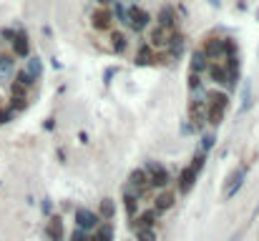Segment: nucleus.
<instances>
[{
    "label": "nucleus",
    "instance_id": "obj_1",
    "mask_svg": "<svg viewBox=\"0 0 259 241\" xmlns=\"http://www.w3.org/2000/svg\"><path fill=\"white\" fill-rule=\"evenodd\" d=\"M226 108H229V96L221 93V91H211L206 96V121L211 126H219L226 116Z\"/></svg>",
    "mask_w": 259,
    "mask_h": 241
},
{
    "label": "nucleus",
    "instance_id": "obj_2",
    "mask_svg": "<svg viewBox=\"0 0 259 241\" xmlns=\"http://www.w3.org/2000/svg\"><path fill=\"white\" fill-rule=\"evenodd\" d=\"M206 71H209V76H211V81H214V83H219V86H226V88H234V86H236V76H231L221 61H214V63H209V68H206Z\"/></svg>",
    "mask_w": 259,
    "mask_h": 241
},
{
    "label": "nucleus",
    "instance_id": "obj_3",
    "mask_svg": "<svg viewBox=\"0 0 259 241\" xmlns=\"http://www.w3.org/2000/svg\"><path fill=\"white\" fill-rule=\"evenodd\" d=\"M201 53L209 58V63H214V61H224V56H226V41H224V38H206Z\"/></svg>",
    "mask_w": 259,
    "mask_h": 241
},
{
    "label": "nucleus",
    "instance_id": "obj_4",
    "mask_svg": "<svg viewBox=\"0 0 259 241\" xmlns=\"http://www.w3.org/2000/svg\"><path fill=\"white\" fill-rule=\"evenodd\" d=\"M146 173H149V178H151V186H156V188H166V186L171 183L169 171H166L159 161H151L149 168H146Z\"/></svg>",
    "mask_w": 259,
    "mask_h": 241
},
{
    "label": "nucleus",
    "instance_id": "obj_5",
    "mask_svg": "<svg viewBox=\"0 0 259 241\" xmlns=\"http://www.w3.org/2000/svg\"><path fill=\"white\" fill-rule=\"evenodd\" d=\"M128 183H131V188L136 191V196L149 193V191L154 188V186H151V178H149V173H146V168H136V171H131Z\"/></svg>",
    "mask_w": 259,
    "mask_h": 241
},
{
    "label": "nucleus",
    "instance_id": "obj_6",
    "mask_svg": "<svg viewBox=\"0 0 259 241\" xmlns=\"http://www.w3.org/2000/svg\"><path fill=\"white\" fill-rule=\"evenodd\" d=\"M189 121H191L194 128H204V123H206V101L194 98L189 103Z\"/></svg>",
    "mask_w": 259,
    "mask_h": 241
},
{
    "label": "nucleus",
    "instance_id": "obj_7",
    "mask_svg": "<svg viewBox=\"0 0 259 241\" xmlns=\"http://www.w3.org/2000/svg\"><path fill=\"white\" fill-rule=\"evenodd\" d=\"M73 218H76V226H78L81 231H86V228H96V226L101 223V216H98L96 211H91V208H76Z\"/></svg>",
    "mask_w": 259,
    "mask_h": 241
},
{
    "label": "nucleus",
    "instance_id": "obj_8",
    "mask_svg": "<svg viewBox=\"0 0 259 241\" xmlns=\"http://www.w3.org/2000/svg\"><path fill=\"white\" fill-rule=\"evenodd\" d=\"M171 38H174V31H169V28H164V26L156 23L151 28V33H149V46L151 48H164V46L171 43Z\"/></svg>",
    "mask_w": 259,
    "mask_h": 241
},
{
    "label": "nucleus",
    "instance_id": "obj_9",
    "mask_svg": "<svg viewBox=\"0 0 259 241\" xmlns=\"http://www.w3.org/2000/svg\"><path fill=\"white\" fill-rule=\"evenodd\" d=\"M244 176H246V168H244V166L234 168V171L226 176V181H224V198H231V196L239 191V186H241Z\"/></svg>",
    "mask_w": 259,
    "mask_h": 241
},
{
    "label": "nucleus",
    "instance_id": "obj_10",
    "mask_svg": "<svg viewBox=\"0 0 259 241\" xmlns=\"http://www.w3.org/2000/svg\"><path fill=\"white\" fill-rule=\"evenodd\" d=\"M91 23H93L96 31H111L113 28V13L108 8H98V11H93Z\"/></svg>",
    "mask_w": 259,
    "mask_h": 241
},
{
    "label": "nucleus",
    "instance_id": "obj_11",
    "mask_svg": "<svg viewBox=\"0 0 259 241\" xmlns=\"http://www.w3.org/2000/svg\"><path fill=\"white\" fill-rule=\"evenodd\" d=\"M196 171L191 168V166H186V168H181V173H179V178H176V186H179V193H189L191 188H194V183H196Z\"/></svg>",
    "mask_w": 259,
    "mask_h": 241
},
{
    "label": "nucleus",
    "instance_id": "obj_12",
    "mask_svg": "<svg viewBox=\"0 0 259 241\" xmlns=\"http://www.w3.org/2000/svg\"><path fill=\"white\" fill-rule=\"evenodd\" d=\"M149 21H151V18H149L146 11H141V8H136V6L128 8V26H131L134 31H144V28L149 26Z\"/></svg>",
    "mask_w": 259,
    "mask_h": 241
},
{
    "label": "nucleus",
    "instance_id": "obj_13",
    "mask_svg": "<svg viewBox=\"0 0 259 241\" xmlns=\"http://www.w3.org/2000/svg\"><path fill=\"white\" fill-rule=\"evenodd\" d=\"M174 201H176V193L174 191H161L159 196H156V201H154V211L159 213V211H169L171 206H174Z\"/></svg>",
    "mask_w": 259,
    "mask_h": 241
},
{
    "label": "nucleus",
    "instance_id": "obj_14",
    "mask_svg": "<svg viewBox=\"0 0 259 241\" xmlns=\"http://www.w3.org/2000/svg\"><path fill=\"white\" fill-rule=\"evenodd\" d=\"M11 46H13V53H16L18 58H26V56L31 53L28 38H26L23 33H16V36H13V41H11Z\"/></svg>",
    "mask_w": 259,
    "mask_h": 241
},
{
    "label": "nucleus",
    "instance_id": "obj_15",
    "mask_svg": "<svg viewBox=\"0 0 259 241\" xmlns=\"http://www.w3.org/2000/svg\"><path fill=\"white\" fill-rule=\"evenodd\" d=\"M88 241H113V223H98L96 228H93V236L88 238Z\"/></svg>",
    "mask_w": 259,
    "mask_h": 241
},
{
    "label": "nucleus",
    "instance_id": "obj_16",
    "mask_svg": "<svg viewBox=\"0 0 259 241\" xmlns=\"http://www.w3.org/2000/svg\"><path fill=\"white\" fill-rule=\"evenodd\" d=\"M159 26H164V28H169V31H176L179 18H176L174 8H161V13H159Z\"/></svg>",
    "mask_w": 259,
    "mask_h": 241
},
{
    "label": "nucleus",
    "instance_id": "obj_17",
    "mask_svg": "<svg viewBox=\"0 0 259 241\" xmlns=\"http://www.w3.org/2000/svg\"><path fill=\"white\" fill-rule=\"evenodd\" d=\"M154 221H156V211H144L141 216L134 218V231H141V228H154Z\"/></svg>",
    "mask_w": 259,
    "mask_h": 241
},
{
    "label": "nucleus",
    "instance_id": "obj_18",
    "mask_svg": "<svg viewBox=\"0 0 259 241\" xmlns=\"http://www.w3.org/2000/svg\"><path fill=\"white\" fill-rule=\"evenodd\" d=\"M48 236H51V241H63V221L58 218V216H53L51 221H48Z\"/></svg>",
    "mask_w": 259,
    "mask_h": 241
},
{
    "label": "nucleus",
    "instance_id": "obj_19",
    "mask_svg": "<svg viewBox=\"0 0 259 241\" xmlns=\"http://www.w3.org/2000/svg\"><path fill=\"white\" fill-rule=\"evenodd\" d=\"M209 68V58L201 53V51H196L194 56H191V73H201V71H206Z\"/></svg>",
    "mask_w": 259,
    "mask_h": 241
},
{
    "label": "nucleus",
    "instance_id": "obj_20",
    "mask_svg": "<svg viewBox=\"0 0 259 241\" xmlns=\"http://www.w3.org/2000/svg\"><path fill=\"white\" fill-rule=\"evenodd\" d=\"M123 203H126V213H128V218H136V208H139V196L128 191V193L123 196Z\"/></svg>",
    "mask_w": 259,
    "mask_h": 241
},
{
    "label": "nucleus",
    "instance_id": "obj_21",
    "mask_svg": "<svg viewBox=\"0 0 259 241\" xmlns=\"http://www.w3.org/2000/svg\"><path fill=\"white\" fill-rule=\"evenodd\" d=\"M126 46H128V41H126V36L123 33H111V48L116 51V53H123L126 51Z\"/></svg>",
    "mask_w": 259,
    "mask_h": 241
},
{
    "label": "nucleus",
    "instance_id": "obj_22",
    "mask_svg": "<svg viewBox=\"0 0 259 241\" xmlns=\"http://www.w3.org/2000/svg\"><path fill=\"white\" fill-rule=\"evenodd\" d=\"M151 61H156V56H154V51H151V46H141V51H139V56H136V63H151Z\"/></svg>",
    "mask_w": 259,
    "mask_h": 241
},
{
    "label": "nucleus",
    "instance_id": "obj_23",
    "mask_svg": "<svg viewBox=\"0 0 259 241\" xmlns=\"http://www.w3.org/2000/svg\"><path fill=\"white\" fill-rule=\"evenodd\" d=\"M98 216H103V218H113V216H116V206H113L111 198H103V201H101V213H98Z\"/></svg>",
    "mask_w": 259,
    "mask_h": 241
},
{
    "label": "nucleus",
    "instance_id": "obj_24",
    "mask_svg": "<svg viewBox=\"0 0 259 241\" xmlns=\"http://www.w3.org/2000/svg\"><path fill=\"white\" fill-rule=\"evenodd\" d=\"M136 238L139 241H156V231L154 228H141V231H136Z\"/></svg>",
    "mask_w": 259,
    "mask_h": 241
},
{
    "label": "nucleus",
    "instance_id": "obj_25",
    "mask_svg": "<svg viewBox=\"0 0 259 241\" xmlns=\"http://www.w3.org/2000/svg\"><path fill=\"white\" fill-rule=\"evenodd\" d=\"M28 73L36 78V76H41V61L38 58H31V63H28Z\"/></svg>",
    "mask_w": 259,
    "mask_h": 241
},
{
    "label": "nucleus",
    "instance_id": "obj_26",
    "mask_svg": "<svg viewBox=\"0 0 259 241\" xmlns=\"http://www.w3.org/2000/svg\"><path fill=\"white\" fill-rule=\"evenodd\" d=\"M189 166H191V168H194V171L199 173V171L204 168V153H199V156H194V161H191Z\"/></svg>",
    "mask_w": 259,
    "mask_h": 241
},
{
    "label": "nucleus",
    "instance_id": "obj_27",
    "mask_svg": "<svg viewBox=\"0 0 259 241\" xmlns=\"http://www.w3.org/2000/svg\"><path fill=\"white\" fill-rule=\"evenodd\" d=\"M13 113H16L13 108H0V123H8L13 118Z\"/></svg>",
    "mask_w": 259,
    "mask_h": 241
},
{
    "label": "nucleus",
    "instance_id": "obj_28",
    "mask_svg": "<svg viewBox=\"0 0 259 241\" xmlns=\"http://www.w3.org/2000/svg\"><path fill=\"white\" fill-rule=\"evenodd\" d=\"M189 88H191V91H194V88H196V91L201 88V81H199V73H189Z\"/></svg>",
    "mask_w": 259,
    "mask_h": 241
},
{
    "label": "nucleus",
    "instance_id": "obj_29",
    "mask_svg": "<svg viewBox=\"0 0 259 241\" xmlns=\"http://www.w3.org/2000/svg\"><path fill=\"white\" fill-rule=\"evenodd\" d=\"M71 241H88V238H86V233L78 228V231H73V233H71Z\"/></svg>",
    "mask_w": 259,
    "mask_h": 241
},
{
    "label": "nucleus",
    "instance_id": "obj_30",
    "mask_svg": "<svg viewBox=\"0 0 259 241\" xmlns=\"http://www.w3.org/2000/svg\"><path fill=\"white\" fill-rule=\"evenodd\" d=\"M211 143H214V138H211V136H204V138H201V146H204V151H209V148H211Z\"/></svg>",
    "mask_w": 259,
    "mask_h": 241
},
{
    "label": "nucleus",
    "instance_id": "obj_31",
    "mask_svg": "<svg viewBox=\"0 0 259 241\" xmlns=\"http://www.w3.org/2000/svg\"><path fill=\"white\" fill-rule=\"evenodd\" d=\"M98 3H101V6H103V8H106V3H108V0H98Z\"/></svg>",
    "mask_w": 259,
    "mask_h": 241
},
{
    "label": "nucleus",
    "instance_id": "obj_32",
    "mask_svg": "<svg viewBox=\"0 0 259 241\" xmlns=\"http://www.w3.org/2000/svg\"><path fill=\"white\" fill-rule=\"evenodd\" d=\"M0 58H3V53H0Z\"/></svg>",
    "mask_w": 259,
    "mask_h": 241
}]
</instances>
